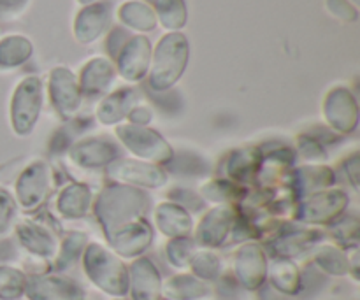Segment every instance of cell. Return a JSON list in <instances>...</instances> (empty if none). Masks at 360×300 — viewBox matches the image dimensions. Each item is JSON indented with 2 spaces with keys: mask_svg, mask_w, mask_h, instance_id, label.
<instances>
[{
  "mask_svg": "<svg viewBox=\"0 0 360 300\" xmlns=\"http://www.w3.org/2000/svg\"><path fill=\"white\" fill-rule=\"evenodd\" d=\"M148 199L139 190L129 186H109L97 202V216L104 227L105 235L111 237L118 228L137 220L144 213Z\"/></svg>",
  "mask_w": 360,
  "mask_h": 300,
  "instance_id": "obj_1",
  "label": "cell"
},
{
  "mask_svg": "<svg viewBox=\"0 0 360 300\" xmlns=\"http://www.w3.org/2000/svg\"><path fill=\"white\" fill-rule=\"evenodd\" d=\"M83 269L88 280L102 292L123 297L129 292V270L115 253L101 244H90L83 253Z\"/></svg>",
  "mask_w": 360,
  "mask_h": 300,
  "instance_id": "obj_2",
  "label": "cell"
},
{
  "mask_svg": "<svg viewBox=\"0 0 360 300\" xmlns=\"http://www.w3.org/2000/svg\"><path fill=\"white\" fill-rule=\"evenodd\" d=\"M188 41L183 34H169L158 42L155 51L153 69H151L150 83L157 91L171 88L185 72L188 63Z\"/></svg>",
  "mask_w": 360,
  "mask_h": 300,
  "instance_id": "obj_3",
  "label": "cell"
},
{
  "mask_svg": "<svg viewBox=\"0 0 360 300\" xmlns=\"http://www.w3.org/2000/svg\"><path fill=\"white\" fill-rule=\"evenodd\" d=\"M42 84L39 77H27L18 84L11 102V122L18 136H28L41 115Z\"/></svg>",
  "mask_w": 360,
  "mask_h": 300,
  "instance_id": "obj_4",
  "label": "cell"
},
{
  "mask_svg": "<svg viewBox=\"0 0 360 300\" xmlns=\"http://www.w3.org/2000/svg\"><path fill=\"white\" fill-rule=\"evenodd\" d=\"M116 133L137 157L151 162H169L172 158L171 146L155 130L139 125H123L116 129Z\"/></svg>",
  "mask_w": 360,
  "mask_h": 300,
  "instance_id": "obj_5",
  "label": "cell"
},
{
  "mask_svg": "<svg viewBox=\"0 0 360 300\" xmlns=\"http://www.w3.org/2000/svg\"><path fill=\"white\" fill-rule=\"evenodd\" d=\"M267 259L264 249L257 242L245 244L238 253L234 260L236 280L246 288V290H259L262 288L264 281L267 278Z\"/></svg>",
  "mask_w": 360,
  "mask_h": 300,
  "instance_id": "obj_6",
  "label": "cell"
},
{
  "mask_svg": "<svg viewBox=\"0 0 360 300\" xmlns=\"http://www.w3.org/2000/svg\"><path fill=\"white\" fill-rule=\"evenodd\" d=\"M49 97L62 118H70L81 105V90L76 76L69 69L56 67L49 76Z\"/></svg>",
  "mask_w": 360,
  "mask_h": 300,
  "instance_id": "obj_7",
  "label": "cell"
},
{
  "mask_svg": "<svg viewBox=\"0 0 360 300\" xmlns=\"http://www.w3.org/2000/svg\"><path fill=\"white\" fill-rule=\"evenodd\" d=\"M25 294L30 300H84L76 281L62 276H34L27 280Z\"/></svg>",
  "mask_w": 360,
  "mask_h": 300,
  "instance_id": "obj_8",
  "label": "cell"
},
{
  "mask_svg": "<svg viewBox=\"0 0 360 300\" xmlns=\"http://www.w3.org/2000/svg\"><path fill=\"white\" fill-rule=\"evenodd\" d=\"M323 112L334 130L343 133L354 132L359 122L357 100L347 88H334L326 98Z\"/></svg>",
  "mask_w": 360,
  "mask_h": 300,
  "instance_id": "obj_9",
  "label": "cell"
},
{
  "mask_svg": "<svg viewBox=\"0 0 360 300\" xmlns=\"http://www.w3.org/2000/svg\"><path fill=\"white\" fill-rule=\"evenodd\" d=\"M153 241V232L146 221L134 220L130 223L123 225L122 228L115 232L109 237L112 249L118 253L120 256L125 259H132V256L141 255L148 249V246Z\"/></svg>",
  "mask_w": 360,
  "mask_h": 300,
  "instance_id": "obj_10",
  "label": "cell"
},
{
  "mask_svg": "<svg viewBox=\"0 0 360 300\" xmlns=\"http://www.w3.org/2000/svg\"><path fill=\"white\" fill-rule=\"evenodd\" d=\"M151 46L150 41L143 35L130 37L118 53V67L122 76L127 81H139L146 76L148 67H150Z\"/></svg>",
  "mask_w": 360,
  "mask_h": 300,
  "instance_id": "obj_11",
  "label": "cell"
},
{
  "mask_svg": "<svg viewBox=\"0 0 360 300\" xmlns=\"http://www.w3.org/2000/svg\"><path fill=\"white\" fill-rule=\"evenodd\" d=\"M109 178L120 183H129V185H143L150 188L165 185L167 176L162 169L153 167L150 164L134 160H118L109 167Z\"/></svg>",
  "mask_w": 360,
  "mask_h": 300,
  "instance_id": "obj_12",
  "label": "cell"
},
{
  "mask_svg": "<svg viewBox=\"0 0 360 300\" xmlns=\"http://www.w3.org/2000/svg\"><path fill=\"white\" fill-rule=\"evenodd\" d=\"M129 290L132 300H160V273L151 260L139 259L130 266Z\"/></svg>",
  "mask_w": 360,
  "mask_h": 300,
  "instance_id": "obj_13",
  "label": "cell"
},
{
  "mask_svg": "<svg viewBox=\"0 0 360 300\" xmlns=\"http://www.w3.org/2000/svg\"><path fill=\"white\" fill-rule=\"evenodd\" d=\"M49 188V172L46 164L35 162L27 167V171L20 176L16 185V193L20 204L25 209H32L46 197Z\"/></svg>",
  "mask_w": 360,
  "mask_h": 300,
  "instance_id": "obj_14",
  "label": "cell"
},
{
  "mask_svg": "<svg viewBox=\"0 0 360 300\" xmlns=\"http://www.w3.org/2000/svg\"><path fill=\"white\" fill-rule=\"evenodd\" d=\"M347 204L348 199L343 192L316 193L302 204L301 220L308 223H326L341 214Z\"/></svg>",
  "mask_w": 360,
  "mask_h": 300,
  "instance_id": "obj_15",
  "label": "cell"
},
{
  "mask_svg": "<svg viewBox=\"0 0 360 300\" xmlns=\"http://www.w3.org/2000/svg\"><path fill=\"white\" fill-rule=\"evenodd\" d=\"M234 227V211L231 207H217L210 211L197 228V242L206 248H217Z\"/></svg>",
  "mask_w": 360,
  "mask_h": 300,
  "instance_id": "obj_16",
  "label": "cell"
},
{
  "mask_svg": "<svg viewBox=\"0 0 360 300\" xmlns=\"http://www.w3.org/2000/svg\"><path fill=\"white\" fill-rule=\"evenodd\" d=\"M109 20H111V4L109 2H98L86 6L77 14L76 23H74L76 39L83 42V44L95 41L108 28Z\"/></svg>",
  "mask_w": 360,
  "mask_h": 300,
  "instance_id": "obj_17",
  "label": "cell"
},
{
  "mask_svg": "<svg viewBox=\"0 0 360 300\" xmlns=\"http://www.w3.org/2000/svg\"><path fill=\"white\" fill-rule=\"evenodd\" d=\"M70 157L81 167L97 169L102 165H108L118 157V151L111 143L102 139H88L76 144L70 151Z\"/></svg>",
  "mask_w": 360,
  "mask_h": 300,
  "instance_id": "obj_18",
  "label": "cell"
},
{
  "mask_svg": "<svg viewBox=\"0 0 360 300\" xmlns=\"http://www.w3.org/2000/svg\"><path fill=\"white\" fill-rule=\"evenodd\" d=\"M157 225L167 237H186L192 230V218L186 213L183 207L176 206V204H162L158 206L157 214Z\"/></svg>",
  "mask_w": 360,
  "mask_h": 300,
  "instance_id": "obj_19",
  "label": "cell"
},
{
  "mask_svg": "<svg viewBox=\"0 0 360 300\" xmlns=\"http://www.w3.org/2000/svg\"><path fill=\"white\" fill-rule=\"evenodd\" d=\"M115 79V69L104 58H95L84 65L79 79V90L88 95H98L109 88Z\"/></svg>",
  "mask_w": 360,
  "mask_h": 300,
  "instance_id": "obj_20",
  "label": "cell"
},
{
  "mask_svg": "<svg viewBox=\"0 0 360 300\" xmlns=\"http://www.w3.org/2000/svg\"><path fill=\"white\" fill-rule=\"evenodd\" d=\"M162 292L172 300H197L207 297L211 288L206 281L192 276V274H179V276L169 278L162 283Z\"/></svg>",
  "mask_w": 360,
  "mask_h": 300,
  "instance_id": "obj_21",
  "label": "cell"
},
{
  "mask_svg": "<svg viewBox=\"0 0 360 300\" xmlns=\"http://www.w3.org/2000/svg\"><path fill=\"white\" fill-rule=\"evenodd\" d=\"M18 237L25 249L37 256H51L56 249V241L48 228L35 223H21L18 227Z\"/></svg>",
  "mask_w": 360,
  "mask_h": 300,
  "instance_id": "obj_22",
  "label": "cell"
},
{
  "mask_svg": "<svg viewBox=\"0 0 360 300\" xmlns=\"http://www.w3.org/2000/svg\"><path fill=\"white\" fill-rule=\"evenodd\" d=\"M269 280L273 288H276L278 294L283 295L299 294V290H301L302 287L301 273H299L297 266L287 259H280L273 263L269 273Z\"/></svg>",
  "mask_w": 360,
  "mask_h": 300,
  "instance_id": "obj_23",
  "label": "cell"
},
{
  "mask_svg": "<svg viewBox=\"0 0 360 300\" xmlns=\"http://www.w3.org/2000/svg\"><path fill=\"white\" fill-rule=\"evenodd\" d=\"M134 100H136V91L132 88H123V90L115 91L98 105V119L105 125L120 122L127 112H130V105H132Z\"/></svg>",
  "mask_w": 360,
  "mask_h": 300,
  "instance_id": "obj_24",
  "label": "cell"
},
{
  "mask_svg": "<svg viewBox=\"0 0 360 300\" xmlns=\"http://www.w3.org/2000/svg\"><path fill=\"white\" fill-rule=\"evenodd\" d=\"M91 204L90 190L83 185H69L58 199V209L67 218H81L88 213Z\"/></svg>",
  "mask_w": 360,
  "mask_h": 300,
  "instance_id": "obj_25",
  "label": "cell"
},
{
  "mask_svg": "<svg viewBox=\"0 0 360 300\" xmlns=\"http://www.w3.org/2000/svg\"><path fill=\"white\" fill-rule=\"evenodd\" d=\"M32 55V44L27 37L11 35L0 41V67H18Z\"/></svg>",
  "mask_w": 360,
  "mask_h": 300,
  "instance_id": "obj_26",
  "label": "cell"
},
{
  "mask_svg": "<svg viewBox=\"0 0 360 300\" xmlns=\"http://www.w3.org/2000/svg\"><path fill=\"white\" fill-rule=\"evenodd\" d=\"M120 20L125 25H129V27L141 32L153 30L155 25H157L155 13L151 11L150 6L143 2H127L120 9Z\"/></svg>",
  "mask_w": 360,
  "mask_h": 300,
  "instance_id": "obj_27",
  "label": "cell"
},
{
  "mask_svg": "<svg viewBox=\"0 0 360 300\" xmlns=\"http://www.w3.org/2000/svg\"><path fill=\"white\" fill-rule=\"evenodd\" d=\"M315 263L327 274L345 276L350 270V260L347 253L336 246H320L315 253Z\"/></svg>",
  "mask_w": 360,
  "mask_h": 300,
  "instance_id": "obj_28",
  "label": "cell"
},
{
  "mask_svg": "<svg viewBox=\"0 0 360 300\" xmlns=\"http://www.w3.org/2000/svg\"><path fill=\"white\" fill-rule=\"evenodd\" d=\"M157 9L162 25L171 30H178L186 21V7L183 0H150Z\"/></svg>",
  "mask_w": 360,
  "mask_h": 300,
  "instance_id": "obj_29",
  "label": "cell"
},
{
  "mask_svg": "<svg viewBox=\"0 0 360 300\" xmlns=\"http://www.w3.org/2000/svg\"><path fill=\"white\" fill-rule=\"evenodd\" d=\"M27 278L20 269L0 266V300H16L25 294Z\"/></svg>",
  "mask_w": 360,
  "mask_h": 300,
  "instance_id": "obj_30",
  "label": "cell"
},
{
  "mask_svg": "<svg viewBox=\"0 0 360 300\" xmlns=\"http://www.w3.org/2000/svg\"><path fill=\"white\" fill-rule=\"evenodd\" d=\"M188 266L193 276L202 281H214L221 273V260L213 252H193Z\"/></svg>",
  "mask_w": 360,
  "mask_h": 300,
  "instance_id": "obj_31",
  "label": "cell"
},
{
  "mask_svg": "<svg viewBox=\"0 0 360 300\" xmlns=\"http://www.w3.org/2000/svg\"><path fill=\"white\" fill-rule=\"evenodd\" d=\"M316 237H320L316 232H295V234L285 235V237H280L278 241H274L273 248L280 256L299 255Z\"/></svg>",
  "mask_w": 360,
  "mask_h": 300,
  "instance_id": "obj_32",
  "label": "cell"
},
{
  "mask_svg": "<svg viewBox=\"0 0 360 300\" xmlns=\"http://www.w3.org/2000/svg\"><path fill=\"white\" fill-rule=\"evenodd\" d=\"M86 242V237L83 234H70L69 237L63 241L62 253L56 259V269L63 270L69 269L70 266L76 263V260L79 259L81 252H83V246Z\"/></svg>",
  "mask_w": 360,
  "mask_h": 300,
  "instance_id": "obj_33",
  "label": "cell"
},
{
  "mask_svg": "<svg viewBox=\"0 0 360 300\" xmlns=\"http://www.w3.org/2000/svg\"><path fill=\"white\" fill-rule=\"evenodd\" d=\"M165 255L174 267H186L193 255V241L188 237L171 239L167 249H165Z\"/></svg>",
  "mask_w": 360,
  "mask_h": 300,
  "instance_id": "obj_34",
  "label": "cell"
},
{
  "mask_svg": "<svg viewBox=\"0 0 360 300\" xmlns=\"http://www.w3.org/2000/svg\"><path fill=\"white\" fill-rule=\"evenodd\" d=\"M302 185L306 188H319V186L330 185L334 181V174L327 167H304L301 171Z\"/></svg>",
  "mask_w": 360,
  "mask_h": 300,
  "instance_id": "obj_35",
  "label": "cell"
},
{
  "mask_svg": "<svg viewBox=\"0 0 360 300\" xmlns=\"http://www.w3.org/2000/svg\"><path fill=\"white\" fill-rule=\"evenodd\" d=\"M327 9L343 21H355L359 18L357 9L348 0H327Z\"/></svg>",
  "mask_w": 360,
  "mask_h": 300,
  "instance_id": "obj_36",
  "label": "cell"
},
{
  "mask_svg": "<svg viewBox=\"0 0 360 300\" xmlns=\"http://www.w3.org/2000/svg\"><path fill=\"white\" fill-rule=\"evenodd\" d=\"M14 216V202L11 195L6 192H0V232L9 227L11 220Z\"/></svg>",
  "mask_w": 360,
  "mask_h": 300,
  "instance_id": "obj_37",
  "label": "cell"
},
{
  "mask_svg": "<svg viewBox=\"0 0 360 300\" xmlns=\"http://www.w3.org/2000/svg\"><path fill=\"white\" fill-rule=\"evenodd\" d=\"M129 34H127L125 30H122V28H116V30H112V34L109 35V41H108V49L109 53H111L112 56H118V53L122 51V48L125 46V42L129 41Z\"/></svg>",
  "mask_w": 360,
  "mask_h": 300,
  "instance_id": "obj_38",
  "label": "cell"
},
{
  "mask_svg": "<svg viewBox=\"0 0 360 300\" xmlns=\"http://www.w3.org/2000/svg\"><path fill=\"white\" fill-rule=\"evenodd\" d=\"M129 116L132 122H136V125L143 126L151 119V111H148L146 107H136L129 112Z\"/></svg>",
  "mask_w": 360,
  "mask_h": 300,
  "instance_id": "obj_39",
  "label": "cell"
},
{
  "mask_svg": "<svg viewBox=\"0 0 360 300\" xmlns=\"http://www.w3.org/2000/svg\"><path fill=\"white\" fill-rule=\"evenodd\" d=\"M14 248H13V244H11L9 241H4V242H0V263L4 262V260H9V259H13L14 256Z\"/></svg>",
  "mask_w": 360,
  "mask_h": 300,
  "instance_id": "obj_40",
  "label": "cell"
},
{
  "mask_svg": "<svg viewBox=\"0 0 360 300\" xmlns=\"http://www.w3.org/2000/svg\"><path fill=\"white\" fill-rule=\"evenodd\" d=\"M27 4V0H0V7L7 11L13 9H21V7Z\"/></svg>",
  "mask_w": 360,
  "mask_h": 300,
  "instance_id": "obj_41",
  "label": "cell"
},
{
  "mask_svg": "<svg viewBox=\"0 0 360 300\" xmlns=\"http://www.w3.org/2000/svg\"><path fill=\"white\" fill-rule=\"evenodd\" d=\"M347 167H350L348 171H350V179H352V185L357 186V167H359V160L357 157H354L352 160L347 162Z\"/></svg>",
  "mask_w": 360,
  "mask_h": 300,
  "instance_id": "obj_42",
  "label": "cell"
},
{
  "mask_svg": "<svg viewBox=\"0 0 360 300\" xmlns=\"http://www.w3.org/2000/svg\"><path fill=\"white\" fill-rule=\"evenodd\" d=\"M260 297H264V299H267V300H281L280 297H278V292H276V294H274L273 290L260 292Z\"/></svg>",
  "mask_w": 360,
  "mask_h": 300,
  "instance_id": "obj_43",
  "label": "cell"
},
{
  "mask_svg": "<svg viewBox=\"0 0 360 300\" xmlns=\"http://www.w3.org/2000/svg\"><path fill=\"white\" fill-rule=\"evenodd\" d=\"M81 4H91V2H95V0H79Z\"/></svg>",
  "mask_w": 360,
  "mask_h": 300,
  "instance_id": "obj_44",
  "label": "cell"
},
{
  "mask_svg": "<svg viewBox=\"0 0 360 300\" xmlns=\"http://www.w3.org/2000/svg\"><path fill=\"white\" fill-rule=\"evenodd\" d=\"M354 2H355V4H357V2H359V0H354Z\"/></svg>",
  "mask_w": 360,
  "mask_h": 300,
  "instance_id": "obj_45",
  "label": "cell"
},
{
  "mask_svg": "<svg viewBox=\"0 0 360 300\" xmlns=\"http://www.w3.org/2000/svg\"><path fill=\"white\" fill-rule=\"evenodd\" d=\"M118 300H123V299H118Z\"/></svg>",
  "mask_w": 360,
  "mask_h": 300,
  "instance_id": "obj_46",
  "label": "cell"
}]
</instances>
